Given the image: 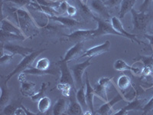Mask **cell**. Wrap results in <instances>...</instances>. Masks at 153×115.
<instances>
[{
	"instance_id": "36",
	"label": "cell",
	"mask_w": 153,
	"mask_h": 115,
	"mask_svg": "<svg viewBox=\"0 0 153 115\" xmlns=\"http://www.w3.org/2000/svg\"><path fill=\"white\" fill-rule=\"evenodd\" d=\"M37 68L41 70H48L50 67V61L47 58H42L38 61L35 65Z\"/></svg>"
},
{
	"instance_id": "9",
	"label": "cell",
	"mask_w": 153,
	"mask_h": 115,
	"mask_svg": "<svg viewBox=\"0 0 153 115\" xmlns=\"http://www.w3.org/2000/svg\"><path fill=\"white\" fill-rule=\"evenodd\" d=\"M90 9L97 13L100 17L106 20L110 19V15L108 11L107 6L105 5L103 0H91L90 2Z\"/></svg>"
},
{
	"instance_id": "13",
	"label": "cell",
	"mask_w": 153,
	"mask_h": 115,
	"mask_svg": "<svg viewBox=\"0 0 153 115\" xmlns=\"http://www.w3.org/2000/svg\"><path fill=\"white\" fill-rule=\"evenodd\" d=\"M123 98L122 97V95L120 94H117V96H115L114 98L111 100V101H106V103L104 105H103L102 106L98 108V110L95 112L96 114H98L101 115H106L110 114V111H111L112 108L117 103H118L119 101H123Z\"/></svg>"
},
{
	"instance_id": "2",
	"label": "cell",
	"mask_w": 153,
	"mask_h": 115,
	"mask_svg": "<svg viewBox=\"0 0 153 115\" xmlns=\"http://www.w3.org/2000/svg\"><path fill=\"white\" fill-rule=\"evenodd\" d=\"M132 17V34L135 35H143L146 33L147 27L151 19V15L145 12H137L134 9L131 10Z\"/></svg>"
},
{
	"instance_id": "33",
	"label": "cell",
	"mask_w": 153,
	"mask_h": 115,
	"mask_svg": "<svg viewBox=\"0 0 153 115\" xmlns=\"http://www.w3.org/2000/svg\"><path fill=\"white\" fill-rule=\"evenodd\" d=\"M4 2H11L18 6V8L22 9V8L27 6V5H30L31 3V0H2V3Z\"/></svg>"
},
{
	"instance_id": "43",
	"label": "cell",
	"mask_w": 153,
	"mask_h": 115,
	"mask_svg": "<svg viewBox=\"0 0 153 115\" xmlns=\"http://www.w3.org/2000/svg\"><path fill=\"white\" fill-rule=\"evenodd\" d=\"M144 37L149 40L150 44H151V46H152V48H153V35H149V34L146 33V34H144Z\"/></svg>"
},
{
	"instance_id": "28",
	"label": "cell",
	"mask_w": 153,
	"mask_h": 115,
	"mask_svg": "<svg viewBox=\"0 0 153 115\" xmlns=\"http://www.w3.org/2000/svg\"><path fill=\"white\" fill-rule=\"evenodd\" d=\"M107 88L108 87L97 83V84L94 87V91H95V94L97 97H99L100 99H102L104 101H108V96H107Z\"/></svg>"
},
{
	"instance_id": "27",
	"label": "cell",
	"mask_w": 153,
	"mask_h": 115,
	"mask_svg": "<svg viewBox=\"0 0 153 115\" xmlns=\"http://www.w3.org/2000/svg\"><path fill=\"white\" fill-rule=\"evenodd\" d=\"M9 98H10V94H9V90L6 87V84L5 86H2L1 87V97H0V108L2 110L9 104Z\"/></svg>"
},
{
	"instance_id": "31",
	"label": "cell",
	"mask_w": 153,
	"mask_h": 115,
	"mask_svg": "<svg viewBox=\"0 0 153 115\" xmlns=\"http://www.w3.org/2000/svg\"><path fill=\"white\" fill-rule=\"evenodd\" d=\"M134 61H142L144 66H149L153 68V55L151 56L139 55L137 58H134Z\"/></svg>"
},
{
	"instance_id": "41",
	"label": "cell",
	"mask_w": 153,
	"mask_h": 115,
	"mask_svg": "<svg viewBox=\"0 0 153 115\" xmlns=\"http://www.w3.org/2000/svg\"><path fill=\"white\" fill-rule=\"evenodd\" d=\"M142 75L145 77H149L153 74V68L149 66H144V68L142 70Z\"/></svg>"
},
{
	"instance_id": "22",
	"label": "cell",
	"mask_w": 153,
	"mask_h": 115,
	"mask_svg": "<svg viewBox=\"0 0 153 115\" xmlns=\"http://www.w3.org/2000/svg\"><path fill=\"white\" fill-rule=\"evenodd\" d=\"M136 0H123L120 4V10L119 14V19H123L124 16L133 9Z\"/></svg>"
},
{
	"instance_id": "19",
	"label": "cell",
	"mask_w": 153,
	"mask_h": 115,
	"mask_svg": "<svg viewBox=\"0 0 153 115\" xmlns=\"http://www.w3.org/2000/svg\"><path fill=\"white\" fill-rule=\"evenodd\" d=\"M142 102L143 101L141 100L136 99L133 100L132 101H131L130 103L128 105L126 106L123 107V108L120 110L119 111L116 112V114H126L127 112L128 111H139V110H143V108L141 107L142 105Z\"/></svg>"
},
{
	"instance_id": "24",
	"label": "cell",
	"mask_w": 153,
	"mask_h": 115,
	"mask_svg": "<svg viewBox=\"0 0 153 115\" xmlns=\"http://www.w3.org/2000/svg\"><path fill=\"white\" fill-rule=\"evenodd\" d=\"M25 75H37V76H43V75H56L54 72L53 70H41L37 68L36 67H32L28 68V69L25 70L24 72H22Z\"/></svg>"
},
{
	"instance_id": "6",
	"label": "cell",
	"mask_w": 153,
	"mask_h": 115,
	"mask_svg": "<svg viewBox=\"0 0 153 115\" xmlns=\"http://www.w3.org/2000/svg\"><path fill=\"white\" fill-rule=\"evenodd\" d=\"M57 65H59L60 70H61L60 83H65V84H70L74 90H76L74 78L73 74L71 71V68H68V62L61 60V61L57 62Z\"/></svg>"
},
{
	"instance_id": "21",
	"label": "cell",
	"mask_w": 153,
	"mask_h": 115,
	"mask_svg": "<svg viewBox=\"0 0 153 115\" xmlns=\"http://www.w3.org/2000/svg\"><path fill=\"white\" fill-rule=\"evenodd\" d=\"M85 87V84H83L81 87H79V89L76 91V101H78V103L81 105L82 108H83V110H84V113L85 111H87L89 109V107L87 103V99H86Z\"/></svg>"
},
{
	"instance_id": "20",
	"label": "cell",
	"mask_w": 153,
	"mask_h": 115,
	"mask_svg": "<svg viewBox=\"0 0 153 115\" xmlns=\"http://www.w3.org/2000/svg\"><path fill=\"white\" fill-rule=\"evenodd\" d=\"M36 84L32 82H28L26 81L22 82L21 93L25 98H31L35 94V88Z\"/></svg>"
},
{
	"instance_id": "14",
	"label": "cell",
	"mask_w": 153,
	"mask_h": 115,
	"mask_svg": "<svg viewBox=\"0 0 153 115\" xmlns=\"http://www.w3.org/2000/svg\"><path fill=\"white\" fill-rule=\"evenodd\" d=\"M86 99H87V103L89 107V110L93 113V114H95V110H94V98L95 94L94 88L91 85L90 81L88 78V75H86Z\"/></svg>"
},
{
	"instance_id": "23",
	"label": "cell",
	"mask_w": 153,
	"mask_h": 115,
	"mask_svg": "<svg viewBox=\"0 0 153 115\" xmlns=\"http://www.w3.org/2000/svg\"><path fill=\"white\" fill-rule=\"evenodd\" d=\"M68 105L65 98H59L57 100L53 108V114L61 115L64 114L68 111Z\"/></svg>"
},
{
	"instance_id": "10",
	"label": "cell",
	"mask_w": 153,
	"mask_h": 115,
	"mask_svg": "<svg viewBox=\"0 0 153 115\" xmlns=\"http://www.w3.org/2000/svg\"><path fill=\"white\" fill-rule=\"evenodd\" d=\"M111 24H112V25H113V28H114V29L116 30V31H119L120 33L122 34V35H123V37H126V38H129V39H130V40L132 41V42H137V43L139 44V45L142 43H143V42H140L139 39H137V38H136L137 35H135V34L129 33V32H128V31H126L125 29H124L123 26L122 22H121V21H120V19H119V18L115 17V16L114 17L112 18Z\"/></svg>"
},
{
	"instance_id": "40",
	"label": "cell",
	"mask_w": 153,
	"mask_h": 115,
	"mask_svg": "<svg viewBox=\"0 0 153 115\" xmlns=\"http://www.w3.org/2000/svg\"><path fill=\"white\" fill-rule=\"evenodd\" d=\"M123 0H106V2H104L105 5L108 7L113 8L116 7V6H118L119 5L121 4Z\"/></svg>"
},
{
	"instance_id": "1",
	"label": "cell",
	"mask_w": 153,
	"mask_h": 115,
	"mask_svg": "<svg viewBox=\"0 0 153 115\" xmlns=\"http://www.w3.org/2000/svg\"><path fill=\"white\" fill-rule=\"evenodd\" d=\"M9 12L12 13L13 18L16 19L17 26L21 28L27 38L29 37V33H31V31L38 30V23L35 21L34 18L31 16L29 12H27L25 9L14 7V11H12V8H9Z\"/></svg>"
},
{
	"instance_id": "38",
	"label": "cell",
	"mask_w": 153,
	"mask_h": 115,
	"mask_svg": "<svg viewBox=\"0 0 153 115\" xmlns=\"http://www.w3.org/2000/svg\"><path fill=\"white\" fill-rule=\"evenodd\" d=\"M153 2V0H144L141 5H140V7H139V12H146V11H148L149 9L150 8V6L152 5Z\"/></svg>"
},
{
	"instance_id": "15",
	"label": "cell",
	"mask_w": 153,
	"mask_h": 115,
	"mask_svg": "<svg viewBox=\"0 0 153 115\" xmlns=\"http://www.w3.org/2000/svg\"><path fill=\"white\" fill-rule=\"evenodd\" d=\"M1 30H3V31H6V32H9V33L25 36L21 28H19V26H16V25L13 24L10 20H9L6 18L2 19V21H1Z\"/></svg>"
},
{
	"instance_id": "39",
	"label": "cell",
	"mask_w": 153,
	"mask_h": 115,
	"mask_svg": "<svg viewBox=\"0 0 153 115\" xmlns=\"http://www.w3.org/2000/svg\"><path fill=\"white\" fill-rule=\"evenodd\" d=\"M153 110V97L149 100L148 103L146 104L143 108V114H146L149 113L150 111Z\"/></svg>"
},
{
	"instance_id": "12",
	"label": "cell",
	"mask_w": 153,
	"mask_h": 115,
	"mask_svg": "<svg viewBox=\"0 0 153 115\" xmlns=\"http://www.w3.org/2000/svg\"><path fill=\"white\" fill-rule=\"evenodd\" d=\"M94 30H76L74 31L70 35H66L65 36L68 37L71 41H75V42H80L84 41V39L88 38H94Z\"/></svg>"
},
{
	"instance_id": "32",
	"label": "cell",
	"mask_w": 153,
	"mask_h": 115,
	"mask_svg": "<svg viewBox=\"0 0 153 115\" xmlns=\"http://www.w3.org/2000/svg\"><path fill=\"white\" fill-rule=\"evenodd\" d=\"M19 104L18 103H12V104H8L5 108L2 109L3 111V114H15L16 113V110H17L18 108L19 107H21V105H18Z\"/></svg>"
},
{
	"instance_id": "11",
	"label": "cell",
	"mask_w": 153,
	"mask_h": 115,
	"mask_svg": "<svg viewBox=\"0 0 153 115\" xmlns=\"http://www.w3.org/2000/svg\"><path fill=\"white\" fill-rule=\"evenodd\" d=\"M83 47H84V41H80V42H77L73 47H71L69 50L65 54L64 59L63 61L69 62V61H72L73 59H75L76 57H80L83 53Z\"/></svg>"
},
{
	"instance_id": "34",
	"label": "cell",
	"mask_w": 153,
	"mask_h": 115,
	"mask_svg": "<svg viewBox=\"0 0 153 115\" xmlns=\"http://www.w3.org/2000/svg\"><path fill=\"white\" fill-rule=\"evenodd\" d=\"M57 88L58 90L61 91L63 96H65V98H68L70 97V94H71V90L73 87L68 84H65V83H59L58 85H57Z\"/></svg>"
},
{
	"instance_id": "7",
	"label": "cell",
	"mask_w": 153,
	"mask_h": 115,
	"mask_svg": "<svg viewBox=\"0 0 153 115\" xmlns=\"http://www.w3.org/2000/svg\"><path fill=\"white\" fill-rule=\"evenodd\" d=\"M9 52L11 54L13 55H20L22 57H25L28 55L31 54L35 51L33 49H30V48L23 47L21 46H17V45H13L10 42H5V44H2V52Z\"/></svg>"
},
{
	"instance_id": "30",
	"label": "cell",
	"mask_w": 153,
	"mask_h": 115,
	"mask_svg": "<svg viewBox=\"0 0 153 115\" xmlns=\"http://www.w3.org/2000/svg\"><path fill=\"white\" fill-rule=\"evenodd\" d=\"M33 1L44 6H48V7L54 8L56 9L59 7L61 2V1H52V0H33Z\"/></svg>"
},
{
	"instance_id": "45",
	"label": "cell",
	"mask_w": 153,
	"mask_h": 115,
	"mask_svg": "<svg viewBox=\"0 0 153 115\" xmlns=\"http://www.w3.org/2000/svg\"><path fill=\"white\" fill-rule=\"evenodd\" d=\"M52 1H62V0H52Z\"/></svg>"
},
{
	"instance_id": "4",
	"label": "cell",
	"mask_w": 153,
	"mask_h": 115,
	"mask_svg": "<svg viewBox=\"0 0 153 115\" xmlns=\"http://www.w3.org/2000/svg\"><path fill=\"white\" fill-rule=\"evenodd\" d=\"M92 17L95 21L97 22V28L94 29V38H97V37H100L102 35H117V36L123 37V35L121 33H120L119 31H116L114 28L113 27L111 23L110 22H108L106 19H103L102 18L97 17L93 15Z\"/></svg>"
},
{
	"instance_id": "35",
	"label": "cell",
	"mask_w": 153,
	"mask_h": 115,
	"mask_svg": "<svg viewBox=\"0 0 153 115\" xmlns=\"http://www.w3.org/2000/svg\"><path fill=\"white\" fill-rule=\"evenodd\" d=\"M46 88H47V85H46L45 83H42V86H41V88L39 89V91L37 93H35V94L31 97V100L33 101H39V100L42 98H43V97H45Z\"/></svg>"
},
{
	"instance_id": "5",
	"label": "cell",
	"mask_w": 153,
	"mask_h": 115,
	"mask_svg": "<svg viewBox=\"0 0 153 115\" xmlns=\"http://www.w3.org/2000/svg\"><path fill=\"white\" fill-rule=\"evenodd\" d=\"M91 58H88V59L86 60L85 61L82 63H78L76 65H74L71 68L72 74H73L74 78L75 85L76 87H80L83 85V82H82V78L83 75L84 73V71L88 68L90 65H91Z\"/></svg>"
},
{
	"instance_id": "29",
	"label": "cell",
	"mask_w": 153,
	"mask_h": 115,
	"mask_svg": "<svg viewBox=\"0 0 153 115\" xmlns=\"http://www.w3.org/2000/svg\"><path fill=\"white\" fill-rule=\"evenodd\" d=\"M117 86L122 91H126L131 86V80L127 75H121L117 81Z\"/></svg>"
},
{
	"instance_id": "47",
	"label": "cell",
	"mask_w": 153,
	"mask_h": 115,
	"mask_svg": "<svg viewBox=\"0 0 153 115\" xmlns=\"http://www.w3.org/2000/svg\"><path fill=\"white\" fill-rule=\"evenodd\" d=\"M62 1H68V0H62Z\"/></svg>"
},
{
	"instance_id": "18",
	"label": "cell",
	"mask_w": 153,
	"mask_h": 115,
	"mask_svg": "<svg viewBox=\"0 0 153 115\" xmlns=\"http://www.w3.org/2000/svg\"><path fill=\"white\" fill-rule=\"evenodd\" d=\"M68 114H84V110L81 105L76 101V97H71L70 98V103L68 105Z\"/></svg>"
},
{
	"instance_id": "44",
	"label": "cell",
	"mask_w": 153,
	"mask_h": 115,
	"mask_svg": "<svg viewBox=\"0 0 153 115\" xmlns=\"http://www.w3.org/2000/svg\"><path fill=\"white\" fill-rule=\"evenodd\" d=\"M21 106H22V108H23V110H24V111L25 112V114H26V115H36L37 114L32 113V112H31V111H30L28 110V109H27V108H25V107L23 106L22 105Z\"/></svg>"
},
{
	"instance_id": "46",
	"label": "cell",
	"mask_w": 153,
	"mask_h": 115,
	"mask_svg": "<svg viewBox=\"0 0 153 115\" xmlns=\"http://www.w3.org/2000/svg\"><path fill=\"white\" fill-rule=\"evenodd\" d=\"M103 2H106V0H103Z\"/></svg>"
},
{
	"instance_id": "16",
	"label": "cell",
	"mask_w": 153,
	"mask_h": 115,
	"mask_svg": "<svg viewBox=\"0 0 153 115\" xmlns=\"http://www.w3.org/2000/svg\"><path fill=\"white\" fill-rule=\"evenodd\" d=\"M113 68L115 70L119 71V72H123V71H131L133 74H141L142 70L143 68H139L135 67V65L133 66H129L125 61L122 59H118L114 62V65H113Z\"/></svg>"
},
{
	"instance_id": "17",
	"label": "cell",
	"mask_w": 153,
	"mask_h": 115,
	"mask_svg": "<svg viewBox=\"0 0 153 115\" xmlns=\"http://www.w3.org/2000/svg\"><path fill=\"white\" fill-rule=\"evenodd\" d=\"M48 18L54 22H60L65 25V26L68 27V28H71V27H74L78 25H81L80 22L74 19H72L71 17H65V16H49Z\"/></svg>"
},
{
	"instance_id": "26",
	"label": "cell",
	"mask_w": 153,
	"mask_h": 115,
	"mask_svg": "<svg viewBox=\"0 0 153 115\" xmlns=\"http://www.w3.org/2000/svg\"><path fill=\"white\" fill-rule=\"evenodd\" d=\"M51 106V101L49 98L45 96L41 98L38 102V109L40 113H46Z\"/></svg>"
},
{
	"instance_id": "8",
	"label": "cell",
	"mask_w": 153,
	"mask_h": 115,
	"mask_svg": "<svg viewBox=\"0 0 153 115\" xmlns=\"http://www.w3.org/2000/svg\"><path fill=\"white\" fill-rule=\"evenodd\" d=\"M110 42L109 40H106V42H103V44H101L100 46H94V47L91 48V49H87L85 52L83 53L81 55V56L77 58V59H80V58H83L88 57V58H93L95 57V56L100 55L101 54H103V53L106 52L110 50Z\"/></svg>"
},
{
	"instance_id": "25",
	"label": "cell",
	"mask_w": 153,
	"mask_h": 115,
	"mask_svg": "<svg viewBox=\"0 0 153 115\" xmlns=\"http://www.w3.org/2000/svg\"><path fill=\"white\" fill-rule=\"evenodd\" d=\"M0 35H1V42H2V43H4V42H8L12 40H25V39L27 38L25 36L9 33V32H6L3 30H0Z\"/></svg>"
},
{
	"instance_id": "42",
	"label": "cell",
	"mask_w": 153,
	"mask_h": 115,
	"mask_svg": "<svg viewBox=\"0 0 153 115\" xmlns=\"http://www.w3.org/2000/svg\"><path fill=\"white\" fill-rule=\"evenodd\" d=\"M76 11L77 10H76V8L75 6H73V5H70V4L68 5V9H67V13H68V15L70 17L75 16L76 13Z\"/></svg>"
},
{
	"instance_id": "3",
	"label": "cell",
	"mask_w": 153,
	"mask_h": 115,
	"mask_svg": "<svg viewBox=\"0 0 153 115\" xmlns=\"http://www.w3.org/2000/svg\"><path fill=\"white\" fill-rule=\"evenodd\" d=\"M46 50H47V49H40V50L34 51L33 52H31V54L28 55H26L25 57H23L22 60L19 65L16 67V68H15L12 72H10L7 76L5 77V84H7L8 81H9L10 80L11 78H12L14 75H17V74L22 73V72H24L25 70L31 68V65H32V63L34 62V61H35L37 58L40 55L42 52H44Z\"/></svg>"
},
{
	"instance_id": "37",
	"label": "cell",
	"mask_w": 153,
	"mask_h": 115,
	"mask_svg": "<svg viewBox=\"0 0 153 115\" xmlns=\"http://www.w3.org/2000/svg\"><path fill=\"white\" fill-rule=\"evenodd\" d=\"M14 56L15 55L13 54L8 55L4 54V52H2V54H1V58H0V65H6V64H9L12 61Z\"/></svg>"
}]
</instances>
